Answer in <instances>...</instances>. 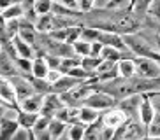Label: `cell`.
<instances>
[{"label": "cell", "instance_id": "13", "mask_svg": "<svg viewBox=\"0 0 160 140\" xmlns=\"http://www.w3.org/2000/svg\"><path fill=\"white\" fill-rule=\"evenodd\" d=\"M19 121L18 119H7L0 117V138L2 140H12L14 133L19 130Z\"/></svg>", "mask_w": 160, "mask_h": 140}, {"label": "cell", "instance_id": "8", "mask_svg": "<svg viewBox=\"0 0 160 140\" xmlns=\"http://www.w3.org/2000/svg\"><path fill=\"white\" fill-rule=\"evenodd\" d=\"M63 105H65V103H63V100H62V95L53 93L51 91V93H48L46 96H44V103H42V109H41V114H46V116L55 117L57 110H60Z\"/></svg>", "mask_w": 160, "mask_h": 140}, {"label": "cell", "instance_id": "21", "mask_svg": "<svg viewBox=\"0 0 160 140\" xmlns=\"http://www.w3.org/2000/svg\"><path fill=\"white\" fill-rule=\"evenodd\" d=\"M18 33H19V18L5 19V21H4V26H2V35L12 39L14 35H18Z\"/></svg>", "mask_w": 160, "mask_h": 140}, {"label": "cell", "instance_id": "7", "mask_svg": "<svg viewBox=\"0 0 160 140\" xmlns=\"http://www.w3.org/2000/svg\"><path fill=\"white\" fill-rule=\"evenodd\" d=\"M155 114H157V109H155V103H151V96L142 93V100H141V105H139V114H137L139 121L142 124L150 126V123L153 121Z\"/></svg>", "mask_w": 160, "mask_h": 140}, {"label": "cell", "instance_id": "18", "mask_svg": "<svg viewBox=\"0 0 160 140\" xmlns=\"http://www.w3.org/2000/svg\"><path fill=\"white\" fill-rule=\"evenodd\" d=\"M118 68L122 77H134L136 75V60L134 58H123L118 61Z\"/></svg>", "mask_w": 160, "mask_h": 140}, {"label": "cell", "instance_id": "1", "mask_svg": "<svg viewBox=\"0 0 160 140\" xmlns=\"http://www.w3.org/2000/svg\"><path fill=\"white\" fill-rule=\"evenodd\" d=\"M136 75L146 77V79H155L160 77V63L148 56H136Z\"/></svg>", "mask_w": 160, "mask_h": 140}, {"label": "cell", "instance_id": "33", "mask_svg": "<svg viewBox=\"0 0 160 140\" xmlns=\"http://www.w3.org/2000/svg\"><path fill=\"white\" fill-rule=\"evenodd\" d=\"M44 58H46L49 68H58V70H60V65H62V60H63V58H60V56H55V54H46Z\"/></svg>", "mask_w": 160, "mask_h": 140}, {"label": "cell", "instance_id": "34", "mask_svg": "<svg viewBox=\"0 0 160 140\" xmlns=\"http://www.w3.org/2000/svg\"><path fill=\"white\" fill-rule=\"evenodd\" d=\"M62 75H63V72H62V70H58V68H51L49 72H48V77H46V79L53 84V82H57V81L60 79Z\"/></svg>", "mask_w": 160, "mask_h": 140}, {"label": "cell", "instance_id": "22", "mask_svg": "<svg viewBox=\"0 0 160 140\" xmlns=\"http://www.w3.org/2000/svg\"><path fill=\"white\" fill-rule=\"evenodd\" d=\"M39 114L41 112H27V110H21L18 116V121L21 126H25V128H33L35 126V123H37L39 119Z\"/></svg>", "mask_w": 160, "mask_h": 140}, {"label": "cell", "instance_id": "9", "mask_svg": "<svg viewBox=\"0 0 160 140\" xmlns=\"http://www.w3.org/2000/svg\"><path fill=\"white\" fill-rule=\"evenodd\" d=\"M0 75L2 77H14V75H21L18 65H16V60H12L7 53L0 51Z\"/></svg>", "mask_w": 160, "mask_h": 140}, {"label": "cell", "instance_id": "2", "mask_svg": "<svg viewBox=\"0 0 160 140\" xmlns=\"http://www.w3.org/2000/svg\"><path fill=\"white\" fill-rule=\"evenodd\" d=\"M85 105H90V107H95L99 110H108L111 107H116L118 100L113 96V95L106 93V91H100V89H95L93 93L90 95L88 98L85 100Z\"/></svg>", "mask_w": 160, "mask_h": 140}, {"label": "cell", "instance_id": "15", "mask_svg": "<svg viewBox=\"0 0 160 140\" xmlns=\"http://www.w3.org/2000/svg\"><path fill=\"white\" fill-rule=\"evenodd\" d=\"M12 40H14V46H16V49H18L19 56H23V58H32V60L35 58V47H33L32 44H28L25 39L19 37V35H14Z\"/></svg>", "mask_w": 160, "mask_h": 140}, {"label": "cell", "instance_id": "17", "mask_svg": "<svg viewBox=\"0 0 160 140\" xmlns=\"http://www.w3.org/2000/svg\"><path fill=\"white\" fill-rule=\"evenodd\" d=\"M49 65H48V61L44 56H37V58H33V68H32V75L33 77H42L46 79L48 77V72H49Z\"/></svg>", "mask_w": 160, "mask_h": 140}, {"label": "cell", "instance_id": "32", "mask_svg": "<svg viewBox=\"0 0 160 140\" xmlns=\"http://www.w3.org/2000/svg\"><path fill=\"white\" fill-rule=\"evenodd\" d=\"M130 5V0H109L106 7L108 9H128Z\"/></svg>", "mask_w": 160, "mask_h": 140}, {"label": "cell", "instance_id": "39", "mask_svg": "<svg viewBox=\"0 0 160 140\" xmlns=\"http://www.w3.org/2000/svg\"><path fill=\"white\" fill-rule=\"evenodd\" d=\"M53 2H60V0H53Z\"/></svg>", "mask_w": 160, "mask_h": 140}, {"label": "cell", "instance_id": "6", "mask_svg": "<svg viewBox=\"0 0 160 140\" xmlns=\"http://www.w3.org/2000/svg\"><path fill=\"white\" fill-rule=\"evenodd\" d=\"M11 82L14 84V89H16V93H18L19 100H23V98L32 96L33 93H37L35 88H33L32 81H30V77H25V75H14V77H11Z\"/></svg>", "mask_w": 160, "mask_h": 140}, {"label": "cell", "instance_id": "23", "mask_svg": "<svg viewBox=\"0 0 160 140\" xmlns=\"http://www.w3.org/2000/svg\"><path fill=\"white\" fill-rule=\"evenodd\" d=\"M67 128H69V124H67V123L60 121V119H57V117H53L51 124H49L51 137H53V138H63V135H65Z\"/></svg>", "mask_w": 160, "mask_h": 140}, {"label": "cell", "instance_id": "37", "mask_svg": "<svg viewBox=\"0 0 160 140\" xmlns=\"http://www.w3.org/2000/svg\"><path fill=\"white\" fill-rule=\"evenodd\" d=\"M16 2H19V0H0V9H7L12 4H16Z\"/></svg>", "mask_w": 160, "mask_h": 140}, {"label": "cell", "instance_id": "30", "mask_svg": "<svg viewBox=\"0 0 160 140\" xmlns=\"http://www.w3.org/2000/svg\"><path fill=\"white\" fill-rule=\"evenodd\" d=\"M53 0H35V11H37V14L41 16V14H48L53 11Z\"/></svg>", "mask_w": 160, "mask_h": 140}, {"label": "cell", "instance_id": "24", "mask_svg": "<svg viewBox=\"0 0 160 140\" xmlns=\"http://www.w3.org/2000/svg\"><path fill=\"white\" fill-rule=\"evenodd\" d=\"M102 56H83V58H81V65L85 67L86 70H88V72H93V75H95V70L99 68V65L100 63H102Z\"/></svg>", "mask_w": 160, "mask_h": 140}, {"label": "cell", "instance_id": "10", "mask_svg": "<svg viewBox=\"0 0 160 140\" xmlns=\"http://www.w3.org/2000/svg\"><path fill=\"white\" fill-rule=\"evenodd\" d=\"M81 82H85V81L76 79V77H72V75H69V74H63L57 82L51 84V91L53 93L62 95V93H65V91H71L72 88H76V86H79Z\"/></svg>", "mask_w": 160, "mask_h": 140}, {"label": "cell", "instance_id": "14", "mask_svg": "<svg viewBox=\"0 0 160 140\" xmlns=\"http://www.w3.org/2000/svg\"><path fill=\"white\" fill-rule=\"evenodd\" d=\"M35 28L39 33H51L55 30V14L48 12V14H41L39 19L35 21Z\"/></svg>", "mask_w": 160, "mask_h": 140}, {"label": "cell", "instance_id": "3", "mask_svg": "<svg viewBox=\"0 0 160 140\" xmlns=\"http://www.w3.org/2000/svg\"><path fill=\"white\" fill-rule=\"evenodd\" d=\"M125 37V42H127V47L130 51H134L137 56H146L148 53L153 49L151 44L148 42V39H144L142 35L137 33H127V35H123Z\"/></svg>", "mask_w": 160, "mask_h": 140}, {"label": "cell", "instance_id": "5", "mask_svg": "<svg viewBox=\"0 0 160 140\" xmlns=\"http://www.w3.org/2000/svg\"><path fill=\"white\" fill-rule=\"evenodd\" d=\"M127 119H128V114L123 110V109H120L118 105L102 112V123H104L106 126H111V128H114V130H116L118 126H122L123 123L127 121Z\"/></svg>", "mask_w": 160, "mask_h": 140}, {"label": "cell", "instance_id": "38", "mask_svg": "<svg viewBox=\"0 0 160 140\" xmlns=\"http://www.w3.org/2000/svg\"><path fill=\"white\" fill-rule=\"evenodd\" d=\"M136 2H137V0H130V5H128V9H130V7H132V5H134V4H136Z\"/></svg>", "mask_w": 160, "mask_h": 140}, {"label": "cell", "instance_id": "25", "mask_svg": "<svg viewBox=\"0 0 160 140\" xmlns=\"http://www.w3.org/2000/svg\"><path fill=\"white\" fill-rule=\"evenodd\" d=\"M85 131H86L85 123H72V124H69V138L71 140L85 138Z\"/></svg>", "mask_w": 160, "mask_h": 140}, {"label": "cell", "instance_id": "28", "mask_svg": "<svg viewBox=\"0 0 160 140\" xmlns=\"http://www.w3.org/2000/svg\"><path fill=\"white\" fill-rule=\"evenodd\" d=\"M72 46H74L76 54H79V56H90L92 54V42H88V40L79 39V40H76Z\"/></svg>", "mask_w": 160, "mask_h": 140}, {"label": "cell", "instance_id": "12", "mask_svg": "<svg viewBox=\"0 0 160 140\" xmlns=\"http://www.w3.org/2000/svg\"><path fill=\"white\" fill-rule=\"evenodd\" d=\"M44 96L46 95L33 93L32 96L23 98V100H19V109L21 110H27V112H41L42 103H44Z\"/></svg>", "mask_w": 160, "mask_h": 140}, {"label": "cell", "instance_id": "19", "mask_svg": "<svg viewBox=\"0 0 160 140\" xmlns=\"http://www.w3.org/2000/svg\"><path fill=\"white\" fill-rule=\"evenodd\" d=\"M23 16H25V9H23V5H21V0L16 2V4H12L7 9H2V21H5V19H14V18H23Z\"/></svg>", "mask_w": 160, "mask_h": 140}, {"label": "cell", "instance_id": "16", "mask_svg": "<svg viewBox=\"0 0 160 140\" xmlns=\"http://www.w3.org/2000/svg\"><path fill=\"white\" fill-rule=\"evenodd\" d=\"M100 117H102V110H99L95 107H90V105H81V123L92 124V123H95Z\"/></svg>", "mask_w": 160, "mask_h": 140}, {"label": "cell", "instance_id": "27", "mask_svg": "<svg viewBox=\"0 0 160 140\" xmlns=\"http://www.w3.org/2000/svg\"><path fill=\"white\" fill-rule=\"evenodd\" d=\"M81 58H83V56H79V54L69 56V58H63V60H62V65H60V70L63 72V74H67L71 68L81 65Z\"/></svg>", "mask_w": 160, "mask_h": 140}, {"label": "cell", "instance_id": "20", "mask_svg": "<svg viewBox=\"0 0 160 140\" xmlns=\"http://www.w3.org/2000/svg\"><path fill=\"white\" fill-rule=\"evenodd\" d=\"M104 128V123H102V117L97 119L95 123L92 124H86V131H85V138L88 140H99L100 138V131Z\"/></svg>", "mask_w": 160, "mask_h": 140}, {"label": "cell", "instance_id": "31", "mask_svg": "<svg viewBox=\"0 0 160 140\" xmlns=\"http://www.w3.org/2000/svg\"><path fill=\"white\" fill-rule=\"evenodd\" d=\"M148 19L160 21V0H151L150 9H148Z\"/></svg>", "mask_w": 160, "mask_h": 140}, {"label": "cell", "instance_id": "4", "mask_svg": "<svg viewBox=\"0 0 160 140\" xmlns=\"http://www.w3.org/2000/svg\"><path fill=\"white\" fill-rule=\"evenodd\" d=\"M0 100L16 109H19V98L14 89V84L11 82V79H7V77H0Z\"/></svg>", "mask_w": 160, "mask_h": 140}, {"label": "cell", "instance_id": "11", "mask_svg": "<svg viewBox=\"0 0 160 140\" xmlns=\"http://www.w3.org/2000/svg\"><path fill=\"white\" fill-rule=\"evenodd\" d=\"M142 95H130L127 98H122L118 102V107L123 109V110L128 114V117H134L139 114V105H141Z\"/></svg>", "mask_w": 160, "mask_h": 140}, {"label": "cell", "instance_id": "26", "mask_svg": "<svg viewBox=\"0 0 160 140\" xmlns=\"http://www.w3.org/2000/svg\"><path fill=\"white\" fill-rule=\"evenodd\" d=\"M100 33H102V30H99V28H93V26H88V25H83L81 39H83V40H88V42H95V40H99Z\"/></svg>", "mask_w": 160, "mask_h": 140}, {"label": "cell", "instance_id": "36", "mask_svg": "<svg viewBox=\"0 0 160 140\" xmlns=\"http://www.w3.org/2000/svg\"><path fill=\"white\" fill-rule=\"evenodd\" d=\"M62 4H65L71 9H79V0H60Z\"/></svg>", "mask_w": 160, "mask_h": 140}, {"label": "cell", "instance_id": "29", "mask_svg": "<svg viewBox=\"0 0 160 140\" xmlns=\"http://www.w3.org/2000/svg\"><path fill=\"white\" fill-rule=\"evenodd\" d=\"M12 140H35L33 128H25V126H19V130L14 133Z\"/></svg>", "mask_w": 160, "mask_h": 140}, {"label": "cell", "instance_id": "35", "mask_svg": "<svg viewBox=\"0 0 160 140\" xmlns=\"http://www.w3.org/2000/svg\"><path fill=\"white\" fill-rule=\"evenodd\" d=\"M93 2L95 0H79V9L85 11V12H88V11L93 9Z\"/></svg>", "mask_w": 160, "mask_h": 140}]
</instances>
